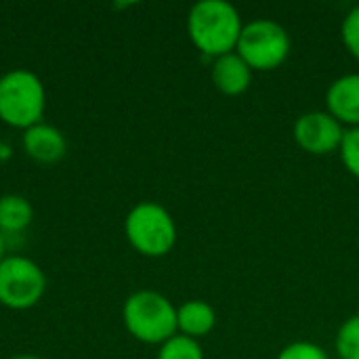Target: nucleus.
Segmentation results:
<instances>
[{
	"label": "nucleus",
	"instance_id": "1",
	"mask_svg": "<svg viewBox=\"0 0 359 359\" xmlns=\"http://www.w3.org/2000/svg\"><path fill=\"white\" fill-rule=\"evenodd\" d=\"M244 21L240 11L227 0H200L189 8L187 36L206 57H223L236 50Z\"/></svg>",
	"mask_w": 359,
	"mask_h": 359
},
{
	"label": "nucleus",
	"instance_id": "2",
	"mask_svg": "<svg viewBox=\"0 0 359 359\" xmlns=\"http://www.w3.org/2000/svg\"><path fill=\"white\" fill-rule=\"evenodd\" d=\"M122 322L128 334L145 345H164L179 334L177 307L156 290L133 292L124 301Z\"/></svg>",
	"mask_w": 359,
	"mask_h": 359
},
{
	"label": "nucleus",
	"instance_id": "3",
	"mask_svg": "<svg viewBox=\"0 0 359 359\" xmlns=\"http://www.w3.org/2000/svg\"><path fill=\"white\" fill-rule=\"evenodd\" d=\"M46 90L29 69H13L0 76V120L13 128L27 130L42 122Z\"/></svg>",
	"mask_w": 359,
	"mask_h": 359
},
{
	"label": "nucleus",
	"instance_id": "4",
	"mask_svg": "<svg viewBox=\"0 0 359 359\" xmlns=\"http://www.w3.org/2000/svg\"><path fill=\"white\" fill-rule=\"evenodd\" d=\"M124 236L139 255L160 259L177 244V223L162 204L139 202L124 219Z\"/></svg>",
	"mask_w": 359,
	"mask_h": 359
},
{
	"label": "nucleus",
	"instance_id": "5",
	"mask_svg": "<svg viewBox=\"0 0 359 359\" xmlns=\"http://www.w3.org/2000/svg\"><path fill=\"white\" fill-rule=\"evenodd\" d=\"M292 40L284 25L273 19H252L244 23L236 53L252 72H273L290 55Z\"/></svg>",
	"mask_w": 359,
	"mask_h": 359
},
{
	"label": "nucleus",
	"instance_id": "6",
	"mask_svg": "<svg viewBox=\"0 0 359 359\" xmlns=\"http://www.w3.org/2000/svg\"><path fill=\"white\" fill-rule=\"evenodd\" d=\"M46 290V276L27 257H4L0 263V305L25 311L40 303Z\"/></svg>",
	"mask_w": 359,
	"mask_h": 359
},
{
	"label": "nucleus",
	"instance_id": "7",
	"mask_svg": "<svg viewBox=\"0 0 359 359\" xmlns=\"http://www.w3.org/2000/svg\"><path fill=\"white\" fill-rule=\"evenodd\" d=\"M297 145L311 156H328L341 149L345 126L326 109L301 114L292 126Z\"/></svg>",
	"mask_w": 359,
	"mask_h": 359
},
{
	"label": "nucleus",
	"instance_id": "8",
	"mask_svg": "<svg viewBox=\"0 0 359 359\" xmlns=\"http://www.w3.org/2000/svg\"><path fill=\"white\" fill-rule=\"evenodd\" d=\"M326 111L343 126H359V74L339 76L326 90Z\"/></svg>",
	"mask_w": 359,
	"mask_h": 359
},
{
	"label": "nucleus",
	"instance_id": "9",
	"mask_svg": "<svg viewBox=\"0 0 359 359\" xmlns=\"http://www.w3.org/2000/svg\"><path fill=\"white\" fill-rule=\"evenodd\" d=\"M21 143H23V151L40 164H55L67 151L65 135L57 126L44 122L23 130Z\"/></svg>",
	"mask_w": 359,
	"mask_h": 359
},
{
	"label": "nucleus",
	"instance_id": "10",
	"mask_svg": "<svg viewBox=\"0 0 359 359\" xmlns=\"http://www.w3.org/2000/svg\"><path fill=\"white\" fill-rule=\"evenodd\" d=\"M252 69L248 67V63L233 50L229 55L217 57L212 59V67H210V78L215 88L225 95V97H238L244 95L250 88L252 82Z\"/></svg>",
	"mask_w": 359,
	"mask_h": 359
},
{
	"label": "nucleus",
	"instance_id": "11",
	"mask_svg": "<svg viewBox=\"0 0 359 359\" xmlns=\"http://www.w3.org/2000/svg\"><path fill=\"white\" fill-rule=\"evenodd\" d=\"M217 326V311L210 303L194 299L185 301L181 307H177V330L183 337H189L194 341L208 337Z\"/></svg>",
	"mask_w": 359,
	"mask_h": 359
},
{
	"label": "nucleus",
	"instance_id": "12",
	"mask_svg": "<svg viewBox=\"0 0 359 359\" xmlns=\"http://www.w3.org/2000/svg\"><path fill=\"white\" fill-rule=\"evenodd\" d=\"M34 208L27 198L8 194L0 198V233H21L32 225Z\"/></svg>",
	"mask_w": 359,
	"mask_h": 359
},
{
	"label": "nucleus",
	"instance_id": "13",
	"mask_svg": "<svg viewBox=\"0 0 359 359\" xmlns=\"http://www.w3.org/2000/svg\"><path fill=\"white\" fill-rule=\"evenodd\" d=\"M339 359H359V313L345 320L334 339Z\"/></svg>",
	"mask_w": 359,
	"mask_h": 359
},
{
	"label": "nucleus",
	"instance_id": "14",
	"mask_svg": "<svg viewBox=\"0 0 359 359\" xmlns=\"http://www.w3.org/2000/svg\"><path fill=\"white\" fill-rule=\"evenodd\" d=\"M156 359H204V351L198 341L183 334H175L164 345H160Z\"/></svg>",
	"mask_w": 359,
	"mask_h": 359
},
{
	"label": "nucleus",
	"instance_id": "15",
	"mask_svg": "<svg viewBox=\"0 0 359 359\" xmlns=\"http://www.w3.org/2000/svg\"><path fill=\"white\" fill-rule=\"evenodd\" d=\"M339 156H341V162L347 168V172L359 179V126L345 130Z\"/></svg>",
	"mask_w": 359,
	"mask_h": 359
},
{
	"label": "nucleus",
	"instance_id": "16",
	"mask_svg": "<svg viewBox=\"0 0 359 359\" xmlns=\"http://www.w3.org/2000/svg\"><path fill=\"white\" fill-rule=\"evenodd\" d=\"M341 40L349 55L359 61V4L353 6L341 23Z\"/></svg>",
	"mask_w": 359,
	"mask_h": 359
},
{
	"label": "nucleus",
	"instance_id": "17",
	"mask_svg": "<svg viewBox=\"0 0 359 359\" xmlns=\"http://www.w3.org/2000/svg\"><path fill=\"white\" fill-rule=\"evenodd\" d=\"M276 359H330L328 353L309 341H294L290 345H286Z\"/></svg>",
	"mask_w": 359,
	"mask_h": 359
},
{
	"label": "nucleus",
	"instance_id": "18",
	"mask_svg": "<svg viewBox=\"0 0 359 359\" xmlns=\"http://www.w3.org/2000/svg\"><path fill=\"white\" fill-rule=\"evenodd\" d=\"M4 248H6V244H4V236L0 233V263H2V259H4Z\"/></svg>",
	"mask_w": 359,
	"mask_h": 359
},
{
	"label": "nucleus",
	"instance_id": "19",
	"mask_svg": "<svg viewBox=\"0 0 359 359\" xmlns=\"http://www.w3.org/2000/svg\"><path fill=\"white\" fill-rule=\"evenodd\" d=\"M11 359H44L40 358V355H32V353H23V355H15V358Z\"/></svg>",
	"mask_w": 359,
	"mask_h": 359
}]
</instances>
